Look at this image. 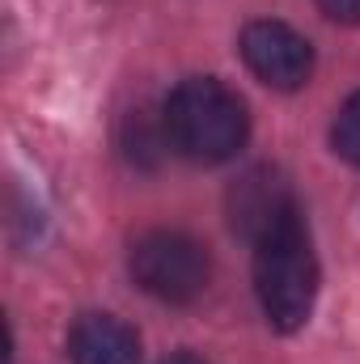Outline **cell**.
Segmentation results:
<instances>
[{
	"label": "cell",
	"mask_w": 360,
	"mask_h": 364,
	"mask_svg": "<svg viewBox=\"0 0 360 364\" xmlns=\"http://www.w3.org/2000/svg\"><path fill=\"white\" fill-rule=\"evenodd\" d=\"M162 132L182 157L199 166L233 161L250 136L246 102L216 77H186L174 85L162 110Z\"/></svg>",
	"instance_id": "obj_1"
},
{
	"label": "cell",
	"mask_w": 360,
	"mask_h": 364,
	"mask_svg": "<svg viewBox=\"0 0 360 364\" xmlns=\"http://www.w3.org/2000/svg\"><path fill=\"white\" fill-rule=\"evenodd\" d=\"M255 292L275 331L292 335L309 322L318 301V255L301 216L255 242Z\"/></svg>",
	"instance_id": "obj_2"
},
{
	"label": "cell",
	"mask_w": 360,
	"mask_h": 364,
	"mask_svg": "<svg viewBox=\"0 0 360 364\" xmlns=\"http://www.w3.org/2000/svg\"><path fill=\"white\" fill-rule=\"evenodd\" d=\"M127 272L149 296L166 305H191L212 279V259L182 229H149L132 242Z\"/></svg>",
	"instance_id": "obj_3"
},
{
	"label": "cell",
	"mask_w": 360,
	"mask_h": 364,
	"mask_svg": "<svg viewBox=\"0 0 360 364\" xmlns=\"http://www.w3.org/2000/svg\"><path fill=\"white\" fill-rule=\"evenodd\" d=\"M246 68L271 85V90H301L314 73V47L305 34H297L292 26L284 21H271V17H259L242 30V43H238Z\"/></svg>",
	"instance_id": "obj_4"
},
{
	"label": "cell",
	"mask_w": 360,
	"mask_h": 364,
	"mask_svg": "<svg viewBox=\"0 0 360 364\" xmlns=\"http://www.w3.org/2000/svg\"><path fill=\"white\" fill-rule=\"evenodd\" d=\"M297 216H301V208H297L288 182L280 178L275 170H268V166L246 170L242 178L233 182V191H229V220L250 242H263L268 233H275L280 225H288Z\"/></svg>",
	"instance_id": "obj_5"
},
{
	"label": "cell",
	"mask_w": 360,
	"mask_h": 364,
	"mask_svg": "<svg viewBox=\"0 0 360 364\" xmlns=\"http://www.w3.org/2000/svg\"><path fill=\"white\" fill-rule=\"evenodd\" d=\"M73 364H140L136 331L115 314H81L68 331Z\"/></svg>",
	"instance_id": "obj_6"
},
{
	"label": "cell",
	"mask_w": 360,
	"mask_h": 364,
	"mask_svg": "<svg viewBox=\"0 0 360 364\" xmlns=\"http://www.w3.org/2000/svg\"><path fill=\"white\" fill-rule=\"evenodd\" d=\"M331 149H335V157H344L348 166H360V90L348 93V102L335 110Z\"/></svg>",
	"instance_id": "obj_7"
},
{
	"label": "cell",
	"mask_w": 360,
	"mask_h": 364,
	"mask_svg": "<svg viewBox=\"0 0 360 364\" xmlns=\"http://www.w3.org/2000/svg\"><path fill=\"white\" fill-rule=\"evenodd\" d=\"M318 9L331 21H344V26H356L360 21V0H318Z\"/></svg>",
	"instance_id": "obj_8"
},
{
	"label": "cell",
	"mask_w": 360,
	"mask_h": 364,
	"mask_svg": "<svg viewBox=\"0 0 360 364\" xmlns=\"http://www.w3.org/2000/svg\"><path fill=\"white\" fill-rule=\"evenodd\" d=\"M162 364H208L203 356H195V352H174V356H166Z\"/></svg>",
	"instance_id": "obj_9"
}]
</instances>
